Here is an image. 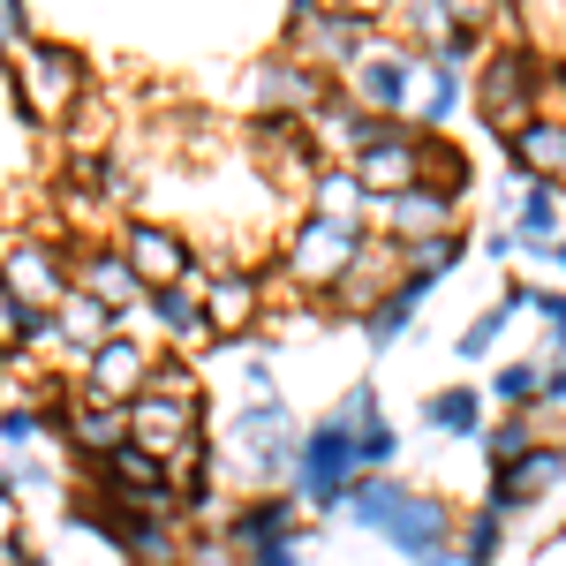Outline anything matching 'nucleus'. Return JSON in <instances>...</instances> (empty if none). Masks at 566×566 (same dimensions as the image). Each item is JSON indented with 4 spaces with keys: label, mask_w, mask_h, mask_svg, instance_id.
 Instances as JSON below:
<instances>
[{
    "label": "nucleus",
    "mask_w": 566,
    "mask_h": 566,
    "mask_svg": "<svg viewBox=\"0 0 566 566\" xmlns=\"http://www.w3.org/2000/svg\"><path fill=\"white\" fill-rule=\"evenodd\" d=\"M91 98V61L76 53V45H61V39H39V45H23L15 61H8V122L23 129H61L76 106Z\"/></svg>",
    "instance_id": "f257e3e1"
},
{
    "label": "nucleus",
    "mask_w": 566,
    "mask_h": 566,
    "mask_svg": "<svg viewBox=\"0 0 566 566\" xmlns=\"http://www.w3.org/2000/svg\"><path fill=\"white\" fill-rule=\"evenodd\" d=\"M129 431H136V446L159 453V461H175V453H189V446L205 438V370L181 348L159 355L144 400H129Z\"/></svg>",
    "instance_id": "f03ea898"
},
{
    "label": "nucleus",
    "mask_w": 566,
    "mask_h": 566,
    "mask_svg": "<svg viewBox=\"0 0 566 566\" xmlns=\"http://www.w3.org/2000/svg\"><path fill=\"white\" fill-rule=\"evenodd\" d=\"M370 250V227H340V219H317V212H303L295 227H287V242H280V258H272V272L280 280H295L303 295H333L340 280L355 272V258Z\"/></svg>",
    "instance_id": "7ed1b4c3"
},
{
    "label": "nucleus",
    "mask_w": 566,
    "mask_h": 566,
    "mask_svg": "<svg viewBox=\"0 0 566 566\" xmlns=\"http://www.w3.org/2000/svg\"><path fill=\"white\" fill-rule=\"evenodd\" d=\"M544 45H528V39H499L491 53H483V69H476V114H483V129L506 136L528 129L536 122V84H544Z\"/></svg>",
    "instance_id": "20e7f679"
},
{
    "label": "nucleus",
    "mask_w": 566,
    "mask_h": 566,
    "mask_svg": "<svg viewBox=\"0 0 566 566\" xmlns=\"http://www.w3.org/2000/svg\"><path fill=\"white\" fill-rule=\"evenodd\" d=\"M363 476H370V469H363V446H355V431L333 416V408H325V416L303 431V461H295V483H287V491L303 499V514H325V522H333Z\"/></svg>",
    "instance_id": "39448f33"
},
{
    "label": "nucleus",
    "mask_w": 566,
    "mask_h": 566,
    "mask_svg": "<svg viewBox=\"0 0 566 566\" xmlns=\"http://www.w3.org/2000/svg\"><path fill=\"white\" fill-rule=\"evenodd\" d=\"M333 98H340V84L317 76L310 61H295V53H264V61H250V76H242L250 122H258V114H272V122H317Z\"/></svg>",
    "instance_id": "423d86ee"
},
{
    "label": "nucleus",
    "mask_w": 566,
    "mask_h": 566,
    "mask_svg": "<svg viewBox=\"0 0 566 566\" xmlns=\"http://www.w3.org/2000/svg\"><path fill=\"white\" fill-rule=\"evenodd\" d=\"M91 499H106L114 514H181V491H175V469L159 461V453H144V446H122V453H106V461H91ZM189 522V514H181Z\"/></svg>",
    "instance_id": "0eeeda50"
},
{
    "label": "nucleus",
    "mask_w": 566,
    "mask_h": 566,
    "mask_svg": "<svg viewBox=\"0 0 566 566\" xmlns=\"http://www.w3.org/2000/svg\"><path fill=\"white\" fill-rule=\"evenodd\" d=\"M378 23H363V15H310V23H280V53H295V61H310L317 76H333V84H348L355 69L378 53Z\"/></svg>",
    "instance_id": "6e6552de"
},
{
    "label": "nucleus",
    "mask_w": 566,
    "mask_h": 566,
    "mask_svg": "<svg viewBox=\"0 0 566 566\" xmlns=\"http://www.w3.org/2000/svg\"><path fill=\"white\" fill-rule=\"evenodd\" d=\"M340 91H348L355 106L386 114V122H408V114H416V98H423V45L378 39V53H370V61H363Z\"/></svg>",
    "instance_id": "1a4fd4ad"
},
{
    "label": "nucleus",
    "mask_w": 566,
    "mask_h": 566,
    "mask_svg": "<svg viewBox=\"0 0 566 566\" xmlns=\"http://www.w3.org/2000/svg\"><path fill=\"white\" fill-rule=\"evenodd\" d=\"M272 310V272H250V264H212L205 272V333L219 348H242Z\"/></svg>",
    "instance_id": "9d476101"
},
{
    "label": "nucleus",
    "mask_w": 566,
    "mask_h": 566,
    "mask_svg": "<svg viewBox=\"0 0 566 566\" xmlns=\"http://www.w3.org/2000/svg\"><path fill=\"white\" fill-rule=\"evenodd\" d=\"M61 250H69V272H76V287L84 295H98V303L114 310L122 325H129L136 310L151 303V287H144V272L129 264V250L122 242H91V234H53Z\"/></svg>",
    "instance_id": "9b49d317"
},
{
    "label": "nucleus",
    "mask_w": 566,
    "mask_h": 566,
    "mask_svg": "<svg viewBox=\"0 0 566 566\" xmlns=\"http://www.w3.org/2000/svg\"><path fill=\"white\" fill-rule=\"evenodd\" d=\"M317 528H310L303 499L295 491H258V499H242L234 514H227V544L242 552V559H258V552H287V544H310Z\"/></svg>",
    "instance_id": "f8f14e48"
},
{
    "label": "nucleus",
    "mask_w": 566,
    "mask_h": 566,
    "mask_svg": "<svg viewBox=\"0 0 566 566\" xmlns=\"http://www.w3.org/2000/svg\"><path fill=\"white\" fill-rule=\"evenodd\" d=\"M122 250L144 272V287H181V280L205 272V250L181 234L175 219H122Z\"/></svg>",
    "instance_id": "ddd939ff"
},
{
    "label": "nucleus",
    "mask_w": 566,
    "mask_h": 566,
    "mask_svg": "<svg viewBox=\"0 0 566 566\" xmlns=\"http://www.w3.org/2000/svg\"><path fill=\"white\" fill-rule=\"evenodd\" d=\"M378 544H392L408 566L446 559V552H461V514H453L438 491H423V483H416V491L400 499V514L386 522V536H378Z\"/></svg>",
    "instance_id": "4468645a"
},
{
    "label": "nucleus",
    "mask_w": 566,
    "mask_h": 566,
    "mask_svg": "<svg viewBox=\"0 0 566 566\" xmlns=\"http://www.w3.org/2000/svg\"><path fill=\"white\" fill-rule=\"evenodd\" d=\"M348 167H355V181L370 189V205H386V197H400V189L423 181V129H416V122H386Z\"/></svg>",
    "instance_id": "2eb2a0df"
},
{
    "label": "nucleus",
    "mask_w": 566,
    "mask_h": 566,
    "mask_svg": "<svg viewBox=\"0 0 566 566\" xmlns=\"http://www.w3.org/2000/svg\"><path fill=\"white\" fill-rule=\"evenodd\" d=\"M559 483H566V446H559V438H544V446H528L522 461L491 469V483H483V506H499V514H528V506H544Z\"/></svg>",
    "instance_id": "dca6fc26"
},
{
    "label": "nucleus",
    "mask_w": 566,
    "mask_h": 566,
    "mask_svg": "<svg viewBox=\"0 0 566 566\" xmlns=\"http://www.w3.org/2000/svg\"><path fill=\"white\" fill-rule=\"evenodd\" d=\"M69 287H76V272H69V250L53 234H8V295H23V303H39V310H61Z\"/></svg>",
    "instance_id": "f3484780"
},
{
    "label": "nucleus",
    "mask_w": 566,
    "mask_h": 566,
    "mask_svg": "<svg viewBox=\"0 0 566 566\" xmlns=\"http://www.w3.org/2000/svg\"><path fill=\"white\" fill-rule=\"evenodd\" d=\"M461 227V197H446V189H431V181H416V189H400V197H386L378 205V219H370V234H386V242H431V234H453Z\"/></svg>",
    "instance_id": "a211bd4d"
},
{
    "label": "nucleus",
    "mask_w": 566,
    "mask_h": 566,
    "mask_svg": "<svg viewBox=\"0 0 566 566\" xmlns=\"http://www.w3.org/2000/svg\"><path fill=\"white\" fill-rule=\"evenodd\" d=\"M159 355H167V348H151V340H136V333H114V340L91 355L76 378H84L98 400H122V408H129V400H144L151 370H159Z\"/></svg>",
    "instance_id": "6ab92c4d"
},
{
    "label": "nucleus",
    "mask_w": 566,
    "mask_h": 566,
    "mask_svg": "<svg viewBox=\"0 0 566 566\" xmlns=\"http://www.w3.org/2000/svg\"><path fill=\"white\" fill-rule=\"evenodd\" d=\"M333 416L355 431L363 469H370V476H378V469H400V431H392L386 400H378V378H348V386H340V400H333Z\"/></svg>",
    "instance_id": "aec40b11"
},
{
    "label": "nucleus",
    "mask_w": 566,
    "mask_h": 566,
    "mask_svg": "<svg viewBox=\"0 0 566 566\" xmlns=\"http://www.w3.org/2000/svg\"><path fill=\"white\" fill-rule=\"evenodd\" d=\"M506 205H514V234H522V258H536V264H552V250H559L566 234V189L559 181H506Z\"/></svg>",
    "instance_id": "412c9836"
},
{
    "label": "nucleus",
    "mask_w": 566,
    "mask_h": 566,
    "mask_svg": "<svg viewBox=\"0 0 566 566\" xmlns=\"http://www.w3.org/2000/svg\"><path fill=\"white\" fill-rule=\"evenodd\" d=\"M506 181L522 189V181H559L566 189V122H528V129H514L506 144Z\"/></svg>",
    "instance_id": "4be33fe9"
},
{
    "label": "nucleus",
    "mask_w": 566,
    "mask_h": 566,
    "mask_svg": "<svg viewBox=\"0 0 566 566\" xmlns=\"http://www.w3.org/2000/svg\"><path fill=\"white\" fill-rule=\"evenodd\" d=\"M53 333H61V355H69L76 370H84L91 355H98L106 340H114V333H122V317H114V310L98 303V295L69 287V295H61V310H53Z\"/></svg>",
    "instance_id": "5701e85b"
},
{
    "label": "nucleus",
    "mask_w": 566,
    "mask_h": 566,
    "mask_svg": "<svg viewBox=\"0 0 566 566\" xmlns=\"http://www.w3.org/2000/svg\"><path fill=\"white\" fill-rule=\"evenodd\" d=\"M431 295H438L431 280L400 272V280H392V295L370 310V317H363V348H370V355H392V340H408V325L423 317V303H431Z\"/></svg>",
    "instance_id": "b1692460"
},
{
    "label": "nucleus",
    "mask_w": 566,
    "mask_h": 566,
    "mask_svg": "<svg viewBox=\"0 0 566 566\" xmlns=\"http://www.w3.org/2000/svg\"><path fill=\"white\" fill-rule=\"evenodd\" d=\"M303 197H310V212H317V219H340V227H370V219H378V205H370V189L355 181L348 159H325Z\"/></svg>",
    "instance_id": "393cba45"
},
{
    "label": "nucleus",
    "mask_w": 566,
    "mask_h": 566,
    "mask_svg": "<svg viewBox=\"0 0 566 566\" xmlns=\"http://www.w3.org/2000/svg\"><path fill=\"white\" fill-rule=\"evenodd\" d=\"M151 325H159L175 348L212 340V333H205V272H197V280H181V287H151Z\"/></svg>",
    "instance_id": "a878e982"
},
{
    "label": "nucleus",
    "mask_w": 566,
    "mask_h": 566,
    "mask_svg": "<svg viewBox=\"0 0 566 566\" xmlns=\"http://www.w3.org/2000/svg\"><path fill=\"white\" fill-rule=\"evenodd\" d=\"M416 483L400 476V469H378V476H363L348 491V506H340V522L348 528H370V536H386V522L400 514V499H408Z\"/></svg>",
    "instance_id": "bb28decb"
},
{
    "label": "nucleus",
    "mask_w": 566,
    "mask_h": 566,
    "mask_svg": "<svg viewBox=\"0 0 566 566\" xmlns=\"http://www.w3.org/2000/svg\"><path fill=\"white\" fill-rule=\"evenodd\" d=\"M416 423L431 438H483L491 423H483V392L476 386H438L423 408H416Z\"/></svg>",
    "instance_id": "cd10ccee"
},
{
    "label": "nucleus",
    "mask_w": 566,
    "mask_h": 566,
    "mask_svg": "<svg viewBox=\"0 0 566 566\" xmlns=\"http://www.w3.org/2000/svg\"><path fill=\"white\" fill-rule=\"evenodd\" d=\"M544 416H552V408H499V423L476 438L483 461H491V469H506V461H522L528 446H544Z\"/></svg>",
    "instance_id": "c85d7f7f"
},
{
    "label": "nucleus",
    "mask_w": 566,
    "mask_h": 566,
    "mask_svg": "<svg viewBox=\"0 0 566 566\" xmlns=\"http://www.w3.org/2000/svg\"><path fill=\"white\" fill-rule=\"evenodd\" d=\"M514 552V514H499V506H469L461 514V559L469 566H499Z\"/></svg>",
    "instance_id": "c756f323"
},
{
    "label": "nucleus",
    "mask_w": 566,
    "mask_h": 566,
    "mask_svg": "<svg viewBox=\"0 0 566 566\" xmlns=\"http://www.w3.org/2000/svg\"><path fill=\"white\" fill-rule=\"evenodd\" d=\"M61 144H69V159H114V106L91 91L84 106L61 122Z\"/></svg>",
    "instance_id": "7c9ffc66"
},
{
    "label": "nucleus",
    "mask_w": 566,
    "mask_h": 566,
    "mask_svg": "<svg viewBox=\"0 0 566 566\" xmlns=\"http://www.w3.org/2000/svg\"><path fill=\"white\" fill-rule=\"evenodd\" d=\"M453 31H461V15H453L446 0H400V8H392V39L423 45V53H438Z\"/></svg>",
    "instance_id": "2f4dec72"
},
{
    "label": "nucleus",
    "mask_w": 566,
    "mask_h": 566,
    "mask_svg": "<svg viewBox=\"0 0 566 566\" xmlns=\"http://www.w3.org/2000/svg\"><path fill=\"white\" fill-rule=\"evenodd\" d=\"M461 258H469V227H453V234H431V242H408V250H400V272H416V280L446 287V280L461 272Z\"/></svg>",
    "instance_id": "473e14b6"
},
{
    "label": "nucleus",
    "mask_w": 566,
    "mask_h": 566,
    "mask_svg": "<svg viewBox=\"0 0 566 566\" xmlns=\"http://www.w3.org/2000/svg\"><path fill=\"white\" fill-rule=\"evenodd\" d=\"M53 431V416H45V400H23V392H8V408H0V461H31V446Z\"/></svg>",
    "instance_id": "72a5a7b5"
},
{
    "label": "nucleus",
    "mask_w": 566,
    "mask_h": 566,
    "mask_svg": "<svg viewBox=\"0 0 566 566\" xmlns=\"http://www.w3.org/2000/svg\"><path fill=\"white\" fill-rule=\"evenodd\" d=\"M491 400L499 408H544V355H506L491 370Z\"/></svg>",
    "instance_id": "f704fd0d"
},
{
    "label": "nucleus",
    "mask_w": 566,
    "mask_h": 566,
    "mask_svg": "<svg viewBox=\"0 0 566 566\" xmlns=\"http://www.w3.org/2000/svg\"><path fill=\"white\" fill-rule=\"evenodd\" d=\"M423 181H431V189H446V197H469L476 167H469L461 136H431V129H423Z\"/></svg>",
    "instance_id": "c9c22d12"
},
{
    "label": "nucleus",
    "mask_w": 566,
    "mask_h": 566,
    "mask_svg": "<svg viewBox=\"0 0 566 566\" xmlns=\"http://www.w3.org/2000/svg\"><path fill=\"white\" fill-rule=\"evenodd\" d=\"M506 325H514V310H506V303L476 310V317L453 333V355H461V363H491V355H499V340H506Z\"/></svg>",
    "instance_id": "e433bc0d"
},
{
    "label": "nucleus",
    "mask_w": 566,
    "mask_h": 566,
    "mask_svg": "<svg viewBox=\"0 0 566 566\" xmlns=\"http://www.w3.org/2000/svg\"><path fill=\"white\" fill-rule=\"evenodd\" d=\"M536 317H544V363H566V287H536Z\"/></svg>",
    "instance_id": "4c0bfd02"
},
{
    "label": "nucleus",
    "mask_w": 566,
    "mask_h": 566,
    "mask_svg": "<svg viewBox=\"0 0 566 566\" xmlns=\"http://www.w3.org/2000/svg\"><path fill=\"white\" fill-rule=\"evenodd\" d=\"M0 39H8V61H15L23 45H39V31H31V8H23V0H0Z\"/></svg>",
    "instance_id": "58836bf2"
},
{
    "label": "nucleus",
    "mask_w": 566,
    "mask_h": 566,
    "mask_svg": "<svg viewBox=\"0 0 566 566\" xmlns=\"http://www.w3.org/2000/svg\"><path fill=\"white\" fill-rule=\"evenodd\" d=\"M242 386H250V400H280V370H272V355H250V363H242Z\"/></svg>",
    "instance_id": "ea45409f"
},
{
    "label": "nucleus",
    "mask_w": 566,
    "mask_h": 566,
    "mask_svg": "<svg viewBox=\"0 0 566 566\" xmlns=\"http://www.w3.org/2000/svg\"><path fill=\"white\" fill-rule=\"evenodd\" d=\"M446 8H453L461 23H476V31H491V23L506 15V0H446Z\"/></svg>",
    "instance_id": "a19ab883"
},
{
    "label": "nucleus",
    "mask_w": 566,
    "mask_h": 566,
    "mask_svg": "<svg viewBox=\"0 0 566 566\" xmlns=\"http://www.w3.org/2000/svg\"><path fill=\"white\" fill-rule=\"evenodd\" d=\"M544 408H566V363H544Z\"/></svg>",
    "instance_id": "79ce46f5"
},
{
    "label": "nucleus",
    "mask_w": 566,
    "mask_h": 566,
    "mask_svg": "<svg viewBox=\"0 0 566 566\" xmlns=\"http://www.w3.org/2000/svg\"><path fill=\"white\" fill-rule=\"evenodd\" d=\"M310 15H340V0H287V23H310Z\"/></svg>",
    "instance_id": "37998d69"
},
{
    "label": "nucleus",
    "mask_w": 566,
    "mask_h": 566,
    "mask_svg": "<svg viewBox=\"0 0 566 566\" xmlns=\"http://www.w3.org/2000/svg\"><path fill=\"white\" fill-rule=\"evenodd\" d=\"M483 250H491V258H514V250H522V234H514V227H491V234H483Z\"/></svg>",
    "instance_id": "c03bdc74"
},
{
    "label": "nucleus",
    "mask_w": 566,
    "mask_h": 566,
    "mask_svg": "<svg viewBox=\"0 0 566 566\" xmlns=\"http://www.w3.org/2000/svg\"><path fill=\"white\" fill-rule=\"evenodd\" d=\"M242 566H303V544H287V552H258V559H242Z\"/></svg>",
    "instance_id": "a18cd8bd"
},
{
    "label": "nucleus",
    "mask_w": 566,
    "mask_h": 566,
    "mask_svg": "<svg viewBox=\"0 0 566 566\" xmlns=\"http://www.w3.org/2000/svg\"><path fill=\"white\" fill-rule=\"evenodd\" d=\"M423 566H469V559H461V552H446V559H423Z\"/></svg>",
    "instance_id": "49530a36"
},
{
    "label": "nucleus",
    "mask_w": 566,
    "mask_h": 566,
    "mask_svg": "<svg viewBox=\"0 0 566 566\" xmlns=\"http://www.w3.org/2000/svg\"><path fill=\"white\" fill-rule=\"evenodd\" d=\"M552 264H559V272H566V242H559V250H552Z\"/></svg>",
    "instance_id": "de8ad7c7"
},
{
    "label": "nucleus",
    "mask_w": 566,
    "mask_h": 566,
    "mask_svg": "<svg viewBox=\"0 0 566 566\" xmlns=\"http://www.w3.org/2000/svg\"><path fill=\"white\" fill-rule=\"evenodd\" d=\"M23 566H53V559H39V552H31V559H23Z\"/></svg>",
    "instance_id": "09e8293b"
}]
</instances>
